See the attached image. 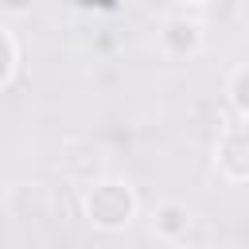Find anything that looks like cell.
Segmentation results:
<instances>
[{
    "instance_id": "obj_2",
    "label": "cell",
    "mask_w": 249,
    "mask_h": 249,
    "mask_svg": "<svg viewBox=\"0 0 249 249\" xmlns=\"http://www.w3.org/2000/svg\"><path fill=\"white\" fill-rule=\"evenodd\" d=\"M218 167L233 183H249V121L230 124L218 140Z\"/></svg>"
},
{
    "instance_id": "obj_6",
    "label": "cell",
    "mask_w": 249,
    "mask_h": 249,
    "mask_svg": "<svg viewBox=\"0 0 249 249\" xmlns=\"http://www.w3.org/2000/svg\"><path fill=\"white\" fill-rule=\"evenodd\" d=\"M12 70H16V43H12V35L0 27V89L8 86Z\"/></svg>"
},
{
    "instance_id": "obj_3",
    "label": "cell",
    "mask_w": 249,
    "mask_h": 249,
    "mask_svg": "<svg viewBox=\"0 0 249 249\" xmlns=\"http://www.w3.org/2000/svg\"><path fill=\"white\" fill-rule=\"evenodd\" d=\"M160 39H163V51H167V54L183 58V54H195V51H198V43H202V27H198L195 19H187V16H175V19L163 23Z\"/></svg>"
},
{
    "instance_id": "obj_1",
    "label": "cell",
    "mask_w": 249,
    "mask_h": 249,
    "mask_svg": "<svg viewBox=\"0 0 249 249\" xmlns=\"http://www.w3.org/2000/svg\"><path fill=\"white\" fill-rule=\"evenodd\" d=\"M136 214V195L124 183H97L86 195V218L97 230H121Z\"/></svg>"
},
{
    "instance_id": "obj_5",
    "label": "cell",
    "mask_w": 249,
    "mask_h": 249,
    "mask_svg": "<svg viewBox=\"0 0 249 249\" xmlns=\"http://www.w3.org/2000/svg\"><path fill=\"white\" fill-rule=\"evenodd\" d=\"M230 101H233L237 117L249 121V66H241V70L230 78Z\"/></svg>"
},
{
    "instance_id": "obj_4",
    "label": "cell",
    "mask_w": 249,
    "mask_h": 249,
    "mask_svg": "<svg viewBox=\"0 0 249 249\" xmlns=\"http://www.w3.org/2000/svg\"><path fill=\"white\" fill-rule=\"evenodd\" d=\"M191 230V210L183 202H160L156 206V233L163 237H183Z\"/></svg>"
},
{
    "instance_id": "obj_7",
    "label": "cell",
    "mask_w": 249,
    "mask_h": 249,
    "mask_svg": "<svg viewBox=\"0 0 249 249\" xmlns=\"http://www.w3.org/2000/svg\"><path fill=\"white\" fill-rule=\"evenodd\" d=\"M31 4H35V0H0V8H4V12H27Z\"/></svg>"
}]
</instances>
